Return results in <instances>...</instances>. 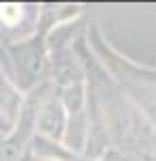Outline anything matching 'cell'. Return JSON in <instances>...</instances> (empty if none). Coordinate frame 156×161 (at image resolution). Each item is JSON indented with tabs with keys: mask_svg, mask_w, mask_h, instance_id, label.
I'll return each instance as SVG.
<instances>
[{
	"mask_svg": "<svg viewBox=\"0 0 156 161\" xmlns=\"http://www.w3.org/2000/svg\"><path fill=\"white\" fill-rule=\"evenodd\" d=\"M79 7H43L36 28L30 37L7 43V56L13 67V82L22 92H28L41 82L49 80V52L47 32L60 22L79 17Z\"/></svg>",
	"mask_w": 156,
	"mask_h": 161,
	"instance_id": "1",
	"label": "cell"
},
{
	"mask_svg": "<svg viewBox=\"0 0 156 161\" xmlns=\"http://www.w3.org/2000/svg\"><path fill=\"white\" fill-rule=\"evenodd\" d=\"M66 125H69V114L60 103L58 95H56V88H54V95H49L36 112L34 133L62 142L64 133H66Z\"/></svg>",
	"mask_w": 156,
	"mask_h": 161,
	"instance_id": "2",
	"label": "cell"
},
{
	"mask_svg": "<svg viewBox=\"0 0 156 161\" xmlns=\"http://www.w3.org/2000/svg\"><path fill=\"white\" fill-rule=\"evenodd\" d=\"M28 153L34 161H79V157L66 148L62 142L39 136V133L32 136L30 144H28Z\"/></svg>",
	"mask_w": 156,
	"mask_h": 161,
	"instance_id": "3",
	"label": "cell"
},
{
	"mask_svg": "<svg viewBox=\"0 0 156 161\" xmlns=\"http://www.w3.org/2000/svg\"><path fill=\"white\" fill-rule=\"evenodd\" d=\"M22 101H24V92L15 86L13 77H9L4 67L0 64V112H4L15 123L19 108H22Z\"/></svg>",
	"mask_w": 156,
	"mask_h": 161,
	"instance_id": "4",
	"label": "cell"
},
{
	"mask_svg": "<svg viewBox=\"0 0 156 161\" xmlns=\"http://www.w3.org/2000/svg\"><path fill=\"white\" fill-rule=\"evenodd\" d=\"M56 95L60 103L64 105L66 114H77L84 112L88 105V82H79V84H71L64 88H56Z\"/></svg>",
	"mask_w": 156,
	"mask_h": 161,
	"instance_id": "5",
	"label": "cell"
},
{
	"mask_svg": "<svg viewBox=\"0 0 156 161\" xmlns=\"http://www.w3.org/2000/svg\"><path fill=\"white\" fill-rule=\"evenodd\" d=\"M24 17V7L22 4H15V2H7V4H0V22L9 28H15V26L22 22Z\"/></svg>",
	"mask_w": 156,
	"mask_h": 161,
	"instance_id": "6",
	"label": "cell"
},
{
	"mask_svg": "<svg viewBox=\"0 0 156 161\" xmlns=\"http://www.w3.org/2000/svg\"><path fill=\"white\" fill-rule=\"evenodd\" d=\"M19 161H32V157H30V153L26 150V155H24V157H22V159H19Z\"/></svg>",
	"mask_w": 156,
	"mask_h": 161,
	"instance_id": "7",
	"label": "cell"
},
{
	"mask_svg": "<svg viewBox=\"0 0 156 161\" xmlns=\"http://www.w3.org/2000/svg\"><path fill=\"white\" fill-rule=\"evenodd\" d=\"M2 140H4V133H0V142H2Z\"/></svg>",
	"mask_w": 156,
	"mask_h": 161,
	"instance_id": "8",
	"label": "cell"
}]
</instances>
